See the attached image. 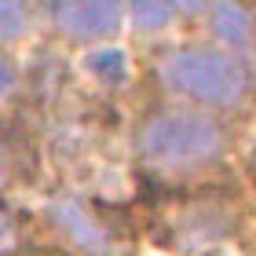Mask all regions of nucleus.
Segmentation results:
<instances>
[{
  "label": "nucleus",
  "instance_id": "nucleus-1",
  "mask_svg": "<svg viewBox=\"0 0 256 256\" xmlns=\"http://www.w3.org/2000/svg\"><path fill=\"white\" fill-rule=\"evenodd\" d=\"M224 150V132L205 114H168L154 118L139 136V154L154 165H198Z\"/></svg>",
  "mask_w": 256,
  "mask_h": 256
},
{
  "label": "nucleus",
  "instance_id": "nucleus-2",
  "mask_svg": "<svg viewBox=\"0 0 256 256\" xmlns=\"http://www.w3.org/2000/svg\"><path fill=\"white\" fill-rule=\"evenodd\" d=\"M165 80L172 88L208 102V106H234L246 96V70L238 59L220 52H180L165 62Z\"/></svg>",
  "mask_w": 256,
  "mask_h": 256
},
{
  "label": "nucleus",
  "instance_id": "nucleus-3",
  "mask_svg": "<svg viewBox=\"0 0 256 256\" xmlns=\"http://www.w3.org/2000/svg\"><path fill=\"white\" fill-rule=\"evenodd\" d=\"M52 11L74 37H102L121 26V0H55Z\"/></svg>",
  "mask_w": 256,
  "mask_h": 256
},
{
  "label": "nucleus",
  "instance_id": "nucleus-4",
  "mask_svg": "<svg viewBox=\"0 0 256 256\" xmlns=\"http://www.w3.org/2000/svg\"><path fill=\"white\" fill-rule=\"evenodd\" d=\"M55 224H59L70 238L77 242L80 249H88V252H102L106 249V230L99 227V220L88 212V208H80L77 202H62V205H55Z\"/></svg>",
  "mask_w": 256,
  "mask_h": 256
},
{
  "label": "nucleus",
  "instance_id": "nucleus-5",
  "mask_svg": "<svg viewBox=\"0 0 256 256\" xmlns=\"http://www.w3.org/2000/svg\"><path fill=\"white\" fill-rule=\"evenodd\" d=\"M212 26L220 33V40L234 44V48H246V44L252 40V15L242 4H220L216 15H212Z\"/></svg>",
  "mask_w": 256,
  "mask_h": 256
},
{
  "label": "nucleus",
  "instance_id": "nucleus-6",
  "mask_svg": "<svg viewBox=\"0 0 256 256\" xmlns=\"http://www.w3.org/2000/svg\"><path fill=\"white\" fill-rule=\"evenodd\" d=\"M128 8H132V18L143 30H161L176 15V0H128Z\"/></svg>",
  "mask_w": 256,
  "mask_h": 256
},
{
  "label": "nucleus",
  "instance_id": "nucleus-7",
  "mask_svg": "<svg viewBox=\"0 0 256 256\" xmlns=\"http://www.w3.org/2000/svg\"><path fill=\"white\" fill-rule=\"evenodd\" d=\"M88 70H92L96 77H102L106 84H118V80H124V74H128V59H124V52H118V48L92 52Z\"/></svg>",
  "mask_w": 256,
  "mask_h": 256
},
{
  "label": "nucleus",
  "instance_id": "nucleus-8",
  "mask_svg": "<svg viewBox=\"0 0 256 256\" xmlns=\"http://www.w3.org/2000/svg\"><path fill=\"white\" fill-rule=\"evenodd\" d=\"M22 26H26L22 0H0V37H18Z\"/></svg>",
  "mask_w": 256,
  "mask_h": 256
},
{
  "label": "nucleus",
  "instance_id": "nucleus-9",
  "mask_svg": "<svg viewBox=\"0 0 256 256\" xmlns=\"http://www.w3.org/2000/svg\"><path fill=\"white\" fill-rule=\"evenodd\" d=\"M11 84H15V66H11L8 59H0V99L11 92Z\"/></svg>",
  "mask_w": 256,
  "mask_h": 256
},
{
  "label": "nucleus",
  "instance_id": "nucleus-10",
  "mask_svg": "<svg viewBox=\"0 0 256 256\" xmlns=\"http://www.w3.org/2000/svg\"><path fill=\"white\" fill-rule=\"evenodd\" d=\"M8 165H11V143H8L4 136H0V172H4Z\"/></svg>",
  "mask_w": 256,
  "mask_h": 256
},
{
  "label": "nucleus",
  "instance_id": "nucleus-11",
  "mask_svg": "<svg viewBox=\"0 0 256 256\" xmlns=\"http://www.w3.org/2000/svg\"><path fill=\"white\" fill-rule=\"evenodd\" d=\"M208 4H212V0H176V8H187V11H202Z\"/></svg>",
  "mask_w": 256,
  "mask_h": 256
},
{
  "label": "nucleus",
  "instance_id": "nucleus-12",
  "mask_svg": "<svg viewBox=\"0 0 256 256\" xmlns=\"http://www.w3.org/2000/svg\"><path fill=\"white\" fill-rule=\"evenodd\" d=\"M0 212H4V198H0Z\"/></svg>",
  "mask_w": 256,
  "mask_h": 256
}]
</instances>
